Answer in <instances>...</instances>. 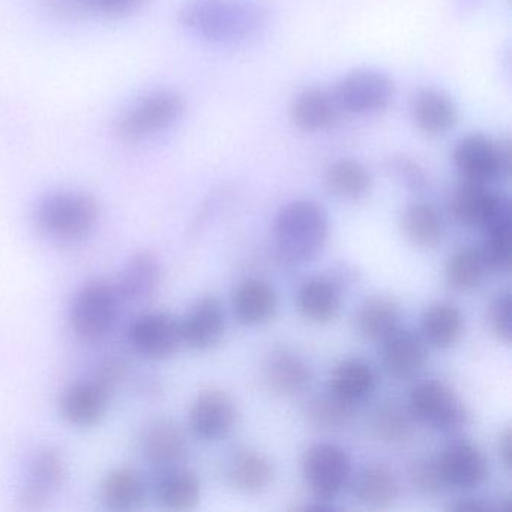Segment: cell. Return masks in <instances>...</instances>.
<instances>
[{
    "mask_svg": "<svg viewBox=\"0 0 512 512\" xmlns=\"http://www.w3.org/2000/svg\"><path fill=\"white\" fill-rule=\"evenodd\" d=\"M178 20L206 43L242 46L265 32L269 10L259 0H184Z\"/></svg>",
    "mask_w": 512,
    "mask_h": 512,
    "instance_id": "obj_1",
    "label": "cell"
},
{
    "mask_svg": "<svg viewBox=\"0 0 512 512\" xmlns=\"http://www.w3.org/2000/svg\"><path fill=\"white\" fill-rule=\"evenodd\" d=\"M100 220V205L83 191H55L37 203L32 215L35 229L59 244H76L92 235Z\"/></svg>",
    "mask_w": 512,
    "mask_h": 512,
    "instance_id": "obj_2",
    "label": "cell"
},
{
    "mask_svg": "<svg viewBox=\"0 0 512 512\" xmlns=\"http://www.w3.org/2000/svg\"><path fill=\"white\" fill-rule=\"evenodd\" d=\"M278 253L293 265L316 259L329 236L325 209L313 200H295L278 211L274 223Z\"/></svg>",
    "mask_w": 512,
    "mask_h": 512,
    "instance_id": "obj_3",
    "label": "cell"
},
{
    "mask_svg": "<svg viewBox=\"0 0 512 512\" xmlns=\"http://www.w3.org/2000/svg\"><path fill=\"white\" fill-rule=\"evenodd\" d=\"M122 304L113 281L103 278L88 281L71 301L68 311L71 331L85 343H100L115 329Z\"/></svg>",
    "mask_w": 512,
    "mask_h": 512,
    "instance_id": "obj_4",
    "label": "cell"
},
{
    "mask_svg": "<svg viewBox=\"0 0 512 512\" xmlns=\"http://www.w3.org/2000/svg\"><path fill=\"white\" fill-rule=\"evenodd\" d=\"M184 97L173 89H158L134 101L113 125L125 142H140L172 128L185 113Z\"/></svg>",
    "mask_w": 512,
    "mask_h": 512,
    "instance_id": "obj_5",
    "label": "cell"
},
{
    "mask_svg": "<svg viewBox=\"0 0 512 512\" xmlns=\"http://www.w3.org/2000/svg\"><path fill=\"white\" fill-rule=\"evenodd\" d=\"M331 92L340 112L373 115L394 101L395 85L382 71L359 68L341 77Z\"/></svg>",
    "mask_w": 512,
    "mask_h": 512,
    "instance_id": "obj_6",
    "label": "cell"
},
{
    "mask_svg": "<svg viewBox=\"0 0 512 512\" xmlns=\"http://www.w3.org/2000/svg\"><path fill=\"white\" fill-rule=\"evenodd\" d=\"M452 158L464 181L490 185L508 173L511 154L505 143L473 133L458 140Z\"/></svg>",
    "mask_w": 512,
    "mask_h": 512,
    "instance_id": "obj_7",
    "label": "cell"
},
{
    "mask_svg": "<svg viewBox=\"0 0 512 512\" xmlns=\"http://www.w3.org/2000/svg\"><path fill=\"white\" fill-rule=\"evenodd\" d=\"M352 473L346 449L335 443H314L302 460V475L316 499L331 502L341 493Z\"/></svg>",
    "mask_w": 512,
    "mask_h": 512,
    "instance_id": "obj_8",
    "label": "cell"
},
{
    "mask_svg": "<svg viewBox=\"0 0 512 512\" xmlns=\"http://www.w3.org/2000/svg\"><path fill=\"white\" fill-rule=\"evenodd\" d=\"M409 409L416 419L445 433L460 430L466 424V407L440 380H427L413 388Z\"/></svg>",
    "mask_w": 512,
    "mask_h": 512,
    "instance_id": "obj_9",
    "label": "cell"
},
{
    "mask_svg": "<svg viewBox=\"0 0 512 512\" xmlns=\"http://www.w3.org/2000/svg\"><path fill=\"white\" fill-rule=\"evenodd\" d=\"M451 214L461 226L484 232L493 224L511 218V203L487 184L463 179L452 196Z\"/></svg>",
    "mask_w": 512,
    "mask_h": 512,
    "instance_id": "obj_10",
    "label": "cell"
},
{
    "mask_svg": "<svg viewBox=\"0 0 512 512\" xmlns=\"http://www.w3.org/2000/svg\"><path fill=\"white\" fill-rule=\"evenodd\" d=\"M127 338L134 352L154 361L172 358L184 344L179 320L164 311L137 316L128 326Z\"/></svg>",
    "mask_w": 512,
    "mask_h": 512,
    "instance_id": "obj_11",
    "label": "cell"
},
{
    "mask_svg": "<svg viewBox=\"0 0 512 512\" xmlns=\"http://www.w3.org/2000/svg\"><path fill=\"white\" fill-rule=\"evenodd\" d=\"M68 478V461L61 449H38L29 463L28 482L19 497L23 511H41Z\"/></svg>",
    "mask_w": 512,
    "mask_h": 512,
    "instance_id": "obj_12",
    "label": "cell"
},
{
    "mask_svg": "<svg viewBox=\"0 0 512 512\" xmlns=\"http://www.w3.org/2000/svg\"><path fill=\"white\" fill-rule=\"evenodd\" d=\"M143 460L160 473L181 466L188 454L182 428L169 418H155L143 427L139 437Z\"/></svg>",
    "mask_w": 512,
    "mask_h": 512,
    "instance_id": "obj_13",
    "label": "cell"
},
{
    "mask_svg": "<svg viewBox=\"0 0 512 512\" xmlns=\"http://www.w3.org/2000/svg\"><path fill=\"white\" fill-rule=\"evenodd\" d=\"M188 422L197 439L217 442L233 430L236 422L235 401L221 389H206L191 404Z\"/></svg>",
    "mask_w": 512,
    "mask_h": 512,
    "instance_id": "obj_14",
    "label": "cell"
},
{
    "mask_svg": "<svg viewBox=\"0 0 512 512\" xmlns=\"http://www.w3.org/2000/svg\"><path fill=\"white\" fill-rule=\"evenodd\" d=\"M112 389L97 377L80 380L65 389L59 407L68 424L77 428H92L103 421L110 406Z\"/></svg>",
    "mask_w": 512,
    "mask_h": 512,
    "instance_id": "obj_15",
    "label": "cell"
},
{
    "mask_svg": "<svg viewBox=\"0 0 512 512\" xmlns=\"http://www.w3.org/2000/svg\"><path fill=\"white\" fill-rule=\"evenodd\" d=\"M181 325L182 343L197 352H205L220 343L226 332V311L220 299L203 296L197 299Z\"/></svg>",
    "mask_w": 512,
    "mask_h": 512,
    "instance_id": "obj_16",
    "label": "cell"
},
{
    "mask_svg": "<svg viewBox=\"0 0 512 512\" xmlns=\"http://www.w3.org/2000/svg\"><path fill=\"white\" fill-rule=\"evenodd\" d=\"M437 458L448 487L470 490L484 484L487 479V458L470 440L451 443L437 455Z\"/></svg>",
    "mask_w": 512,
    "mask_h": 512,
    "instance_id": "obj_17",
    "label": "cell"
},
{
    "mask_svg": "<svg viewBox=\"0 0 512 512\" xmlns=\"http://www.w3.org/2000/svg\"><path fill=\"white\" fill-rule=\"evenodd\" d=\"M382 343V361L386 371L398 379L416 376L427 364L424 338L406 329H395Z\"/></svg>",
    "mask_w": 512,
    "mask_h": 512,
    "instance_id": "obj_18",
    "label": "cell"
},
{
    "mask_svg": "<svg viewBox=\"0 0 512 512\" xmlns=\"http://www.w3.org/2000/svg\"><path fill=\"white\" fill-rule=\"evenodd\" d=\"M410 113L419 130L433 136L448 133L458 122V109L445 92L422 88L410 100Z\"/></svg>",
    "mask_w": 512,
    "mask_h": 512,
    "instance_id": "obj_19",
    "label": "cell"
},
{
    "mask_svg": "<svg viewBox=\"0 0 512 512\" xmlns=\"http://www.w3.org/2000/svg\"><path fill=\"white\" fill-rule=\"evenodd\" d=\"M160 283V260L152 251L146 250L133 254L115 281L122 302L146 301L154 296Z\"/></svg>",
    "mask_w": 512,
    "mask_h": 512,
    "instance_id": "obj_20",
    "label": "cell"
},
{
    "mask_svg": "<svg viewBox=\"0 0 512 512\" xmlns=\"http://www.w3.org/2000/svg\"><path fill=\"white\" fill-rule=\"evenodd\" d=\"M233 314L244 326H260L274 319L278 308L274 287L259 278H248L236 287Z\"/></svg>",
    "mask_w": 512,
    "mask_h": 512,
    "instance_id": "obj_21",
    "label": "cell"
},
{
    "mask_svg": "<svg viewBox=\"0 0 512 512\" xmlns=\"http://www.w3.org/2000/svg\"><path fill=\"white\" fill-rule=\"evenodd\" d=\"M334 95L322 88L298 92L290 103V121L305 133H316L331 127L340 115Z\"/></svg>",
    "mask_w": 512,
    "mask_h": 512,
    "instance_id": "obj_22",
    "label": "cell"
},
{
    "mask_svg": "<svg viewBox=\"0 0 512 512\" xmlns=\"http://www.w3.org/2000/svg\"><path fill=\"white\" fill-rule=\"evenodd\" d=\"M146 494L145 478L133 467L110 470L100 484L101 500L112 511H137L145 505Z\"/></svg>",
    "mask_w": 512,
    "mask_h": 512,
    "instance_id": "obj_23",
    "label": "cell"
},
{
    "mask_svg": "<svg viewBox=\"0 0 512 512\" xmlns=\"http://www.w3.org/2000/svg\"><path fill=\"white\" fill-rule=\"evenodd\" d=\"M227 481L241 493L257 494L265 491L274 481V466L262 452L238 449L229 458Z\"/></svg>",
    "mask_w": 512,
    "mask_h": 512,
    "instance_id": "obj_24",
    "label": "cell"
},
{
    "mask_svg": "<svg viewBox=\"0 0 512 512\" xmlns=\"http://www.w3.org/2000/svg\"><path fill=\"white\" fill-rule=\"evenodd\" d=\"M341 290L329 277H313L302 284L298 292L299 313L313 323H329L340 314Z\"/></svg>",
    "mask_w": 512,
    "mask_h": 512,
    "instance_id": "obj_25",
    "label": "cell"
},
{
    "mask_svg": "<svg viewBox=\"0 0 512 512\" xmlns=\"http://www.w3.org/2000/svg\"><path fill=\"white\" fill-rule=\"evenodd\" d=\"M376 388L377 376L373 367L362 359L349 358L341 361L332 371L328 391L356 406L368 400Z\"/></svg>",
    "mask_w": 512,
    "mask_h": 512,
    "instance_id": "obj_26",
    "label": "cell"
},
{
    "mask_svg": "<svg viewBox=\"0 0 512 512\" xmlns=\"http://www.w3.org/2000/svg\"><path fill=\"white\" fill-rule=\"evenodd\" d=\"M353 497L371 509L389 508L400 494L394 470L385 464L364 467L352 482Z\"/></svg>",
    "mask_w": 512,
    "mask_h": 512,
    "instance_id": "obj_27",
    "label": "cell"
},
{
    "mask_svg": "<svg viewBox=\"0 0 512 512\" xmlns=\"http://www.w3.org/2000/svg\"><path fill=\"white\" fill-rule=\"evenodd\" d=\"M155 493L161 505L167 509L190 511L199 505L202 484L196 472L178 466L157 473Z\"/></svg>",
    "mask_w": 512,
    "mask_h": 512,
    "instance_id": "obj_28",
    "label": "cell"
},
{
    "mask_svg": "<svg viewBox=\"0 0 512 512\" xmlns=\"http://www.w3.org/2000/svg\"><path fill=\"white\" fill-rule=\"evenodd\" d=\"M425 343L437 349H449L463 337L464 317L457 305L437 302L425 310L421 320Z\"/></svg>",
    "mask_w": 512,
    "mask_h": 512,
    "instance_id": "obj_29",
    "label": "cell"
},
{
    "mask_svg": "<svg viewBox=\"0 0 512 512\" xmlns=\"http://www.w3.org/2000/svg\"><path fill=\"white\" fill-rule=\"evenodd\" d=\"M403 230L415 247L431 250L442 242L445 224L436 206L413 202L404 209Z\"/></svg>",
    "mask_w": 512,
    "mask_h": 512,
    "instance_id": "obj_30",
    "label": "cell"
},
{
    "mask_svg": "<svg viewBox=\"0 0 512 512\" xmlns=\"http://www.w3.org/2000/svg\"><path fill=\"white\" fill-rule=\"evenodd\" d=\"M325 182L335 197L347 202L364 199L371 188L367 167L352 158H341L326 169Z\"/></svg>",
    "mask_w": 512,
    "mask_h": 512,
    "instance_id": "obj_31",
    "label": "cell"
},
{
    "mask_svg": "<svg viewBox=\"0 0 512 512\" xmlns=\"http://www.w3.org/2000/svg\"><path fill=\"white\" fill-rule=\"evenodd\" d=\"M311 379V368L296 353L281 350L269 361L268 382L280 394H299L310 386Z\"/></svg>",
    "mask_w": 512,
    "mask_h": 512,
    "instance_id": "obj_32",
    "label": "cell"
},
{
    "mask_svg": "<svg viewBox=\"0 0 512 512\" xmlns=\"http://www.w3.org/2000/svg\"><path fill=\"white\" fill-rule=\"evenodd\" d=\"M356 406L341 400L331 391L316 395L305 403L304 416L317 430H344L355 418Z\"/></svg>",
    "mask_w": 512,
    "mask_h": 512,
    "instance_id": "obj_33",
    "label": "cell"
},
{
    "mask_svg": "<svg viewBox=\"0 0 512 512\" xmlns=\"http://www.w3.org/2000/svg\"><path fill=\"white\" fill-rule=\"evenodd\" d=\"M398 328H400V310L391 299H368L356 314V329L367 340H385Z\"/></svg>",
    "mask_w": 512,
    "mask_h": 512,
    "instance_id": "obj_34",
    "label": "cell"
},
{
    "mask_svg": "<svg viewBox=\"0 0 512 512\" xmlns=\"http://www.w3.org/2000/svg\"><path fill=\"white\" fill-rule=\"evenodd\" d=\"M485 266L481 250L461 247L449 257L445 268L446 283L457 292H472L484 280Z\"/></svg>",
    "mask_w": 512,
    "mask_h": 512,
    "instance_id": "obj_35",
    "label": "cell"
},
{
    "mask_svg": "<svg viewBox=\"0 0 512 512\" xmlns=\"http://www.w3.org/2000/svg\"><path fill=\"white\" fill-rule=\"evenodd\" d=\"M370 431L388 445L406 442L413 433L412 418L397 404H382L370 416Z\"/></svg>",
    "mask_w": 512,
    "mask_h": 512,
    "instance_id": "obj_36",
    "label": "cell"
},
{
    "mask_svg": "<svg viewBox=\"0 0 512 512\" xmlns=\"http://www.w3.org/2000/svg\"><path fill=\"white\" fill-rule=\"evenodd\" d=\"M511 229L512 220L506 218L484 230L485 241L481 254L487 269L502 274L511 268Z\"/></svg>",
    "mask_w": 512,
    "mask_h": 512,
    "instance_id": "obj_37",
    "label": "cell"
},
{
    "mask_svg": "<svg viewBox=\"0 0 512 512\" xmlns=\"http://www.w3.org/2000/svg\"><path fill=\"white\" fill-rule=\"evenodd\" d=\"M410 482L418 493L428 497L439 496L448 487L440 470L437 455L416 461L410 470Z\"/></svg>",
    "mask_w": 512,
    "mask_h": 512,
    "instance_id": "obj_38",
    "label": "cell"
},
{
    "mask_svg": "<svg viewBox=\"0 0 512 512\" xmlns=\"http://www.w3.org/2000/svg\"><path fill=\"white\" fill-rule=\"evenodd\" d=\"M83 13L101 14L106 17H125L137 13L148 0H77Z\"/></svg>",
    "mask_w": 512,
    "mask_h": 512,
    "instance_id": "obj_39",
    "label": "cell"
},
{
    "mask_svg": "<svg viewBox=\"0 0 512 512\" xmlns=\"http://www.w3.org/2000/svg\"><path fill=\"white\" fill-rule=\"evenodd\" d=\"M488 323L497 340L506 344L511 341V293H500L491 302Z\"/></svg>",
    "mask_w": 512,
    "mask_h": 512,
    "instance_id": "obj_40",
    "label": "cell"
},
{
    "mask_svg": "<svg viewBox=\"0 0 512 512\" xmlns=\"http://www.w3.org/2000/svg\"><path fill=\"white\" fill-rule=\"evenodd\" d=\"M388 169L400 179L401 182L413 190H421L427 184L424 170L406 157H392L388 161Z\"/></svg>",
    "mask_w": 512,
    "mask_h": 512,
    "instance_id": "obj_41",
    "label": "cell"
},
{
    "mask_svg": "<svg viewBox=\"0 0 512 512\" xmlns=\"http://www.w3.org/2000/svg\"><path fill=\"white\" fill-rule=\"evenodd\" d=\"M125 374H127V362L121 358H109L98 368L95 377L113 391L125 379Z\"/></svg>",
    "mask_w": 512,
    "mask_h": 512,
    "instance_id": "obj_42",
    "label": "cell"
},
{
    "mask_svg": "<svg viewBox=\"0 0 512 512\" xmlns=\"http://www.w3.org/2000/svg\"><path fill=\"white\" fill-rule=\"evenodd\" d=\"M46 4L49 5L50 10L56 14V16L68 17V19H77V17L83 16L82 8H80L77 0H46Z\"/></svg>",
    "mask_w": 512,
    "mask_h": 512,
    "instance_id": "obj_43",
    "label": "cell"
},
{
    "mask_svg": "<svg viewBox=\"0 0 512 512\" xmlns=\"http://www.w3.org/2000/svg\"><path fill=\"white\" fill-rule=\"evenodd\" d=\"M454 511H497L496 506L490 505L482 499H461L451 506Z\"/></svg>",
    "mask_w": 512,
    "mask_h": 512,
    "instance_id": "obj_44",
    "label": "cell"
},
{
    "mask_svg": "<svg viewBox=\"0 0 512 512\" xmlns=\"http://www.w3.org/2000/svg\"><path fill=\"white\" fill-rule=\"evenodd\" d=\"M511 430L509 428H506L505 431H503L502 434H500L499 439V455L500 460H502L503 466L506 467V469H511Z\"/></svg>",
    "mask_w": 512,
    "mask_h": 512,
    "instance_id": "obj_45",
    "label": "cell"
}]
</instances>
